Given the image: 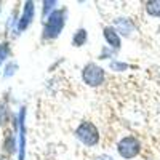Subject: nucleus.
I'll return each mask as SVG.
<instances>
[{"mask_svg": "<svg viewBox=\"0 0 160 160\" xmlns=\"http://www.w3.org/2000/svg\"><path fill=\"white\" fill-rule=\"evenodd\" d=\"M66 21H68V8L66 7H61L56 11H53L48 16V19L43 21L42 38L47 40V42L56 40L66 28Z\"/></svg>", "mask_w": 160, "mask_h": 160, "instance_id": "1", "label": "nucleus"}, {"mask_svg": "<svg viewBox=\"0 0 160 160\" xmlns=\"http://www.w3.org/2000/svg\"><path fill=\"white\" fill-rule=\"evenodd\" d=\"M74 135L78 139V142L83 144L85 148H96L99 144V139H101L99 128L93 122H90V120H82L77 125Z\"/></svg>", "mask_w": 160, "mask_h": 160, "instance_id": "2", "label": "nucleus"}, {"mask_svg": "<svg viewBox=\"0 0 160 160\" xmlns=\"http://www.w3.org/2000/svg\"><path fill=\"white\" fill-rule=\"evenodd\" d=\"M82 82L90 88H98L106 82V71L96 62H87L82 69Z\"/></svg>", "mask_w": 160, "mask_h": 160, "instance_id": "3", "label": "nucleus"}, {"mask_svg": "<svg viewBox=\"0 0 160 160\" xmlns=\"http://www.w3.org/2000/svg\"><path fill=\"white\" fill-rule=\"evenodd\" d=\"M115 149H117V154L123 160H133L141 154V141L136 136L128 135L118 139Z\"/></svg>", "mask_w": 160, "mask_h": 160, "instance_id": "4", "label": "nucleus"}, {"mask_svg": "<svg viewBox=\"0 0 160 160\" xmlns=\"http://www.w3.org/2000/svg\"><path fill=\"white\" fill-rule=\"evenodd\" d=\"M34 18H35V3L32 0H28V2L22 3L21 16L16 19V32L22 34L24 31H28L31 24L34 22Z\"/></svg>", "mask_w": 160, "mask_h": 160, "instance_id": "5", "label": "nucleus"}, {"mask_svg": "<svg viewBox=\"0 0 160 160\" xmlns=\"http://www.w3.org/2000/svg\"><path fill=\"white\" fill-rule=\"evenodd\" d=\"M18 122V160H24L26 157V108L19 109L16 117Z\"/></svg>", "mask_w": 160, "mask_h": 160, "instance_id": "6", "label": "nucleus"}, {"mask_svg": "<svg viewBox=\"0 0 160 160\" xmlns=\"http://www.w3.org/2000/svg\"><path fill=\"white\" fill-rule=\"evenodd\" d=\"M102 37L106 40V47H109L115 53L122 50V37L115 31L114 26H104L102 28Z\"/></svg>", "mask_w": 160, "mask_h": 160, "instance_id": "7", "label": "nucleus"}, {"mask_svg": "<svg viewBox=\"0 0 160 160\" xmlns=\"http://www.w3.org/2000/svg\"><path fill=\"white\" fill-rule=\"evenodd\" d=\"M114 28L122 37H130L133 34V31H135V22H133L130 18L122 16V18H117L114 21Z\"/></svg>", "mask_w": 160, "mask_h": 160, "instance_id": "8", "label": "nucleus"}, {"mask_svg": "<svg viewBox=\"0 0 160 160\" xmlns=\"http://www.w3.org/2000/svg\"><path fill=\"white\" fill-rule=\"evenodd\" d=\"M87 42H88V31L85 28H78L72 35V47H75V48L85 47Z\"/></svg>", "mask_w": 160, "mask_h": 160, "instance_id": "9", "label": "nucleus"}, {"mask_svg": "<svg viewBox=\"0 0 160 160\" xmlns=\"http://www.w3.org/2000/svg\"><path fill=\"white\" fill-rule=\"evenodd\" d=\"M18 151V141H16V136L13 135V131H8L5 135V139H3V152L7 154H15Z\"/></svg>", "mask_w": 160, "mask_h": 160, "instance_id": "10", "label": "nucleus"}, {"mask_svg": "<svg viewBox=\"0 0 160 160\" xmlns=\"http://www.w3.org/2000/svg\"><path fill=\"white\" fill-rule=\"evenodd\" d=\"M146 13L152 18H160V0H149L144 3Z\"/></svg>", "mask_w": 160, "mask_h": 160, "instance_id": "11", "label": "nucleus"}, {"mask_svg": "<svg viewBox=\"0 0 160 160\" xmlns=\"http://www.w3.org/2000/svg\"><path fill=\"white\" fill-rule=\"evenodd\" d=\"M56 7H58V2H56V0H45V2L42 3V19L47 21L51 13L58 10Z\"/></svg>", "mask_w": 160, "mask_h": 160, "instance_id": "12", "label": "nucleus"}, {"mask_svg": "<svg viewBox=\"0 0 160 160\" xmlns=\"http://www.w3.org/2000/svg\"><path fill=\"white\" fill-rule=\"evenodd\" d=\"M11 55V48H10V43L8 42H2L0 43V68L8 62V58Z\"/></svg>", "mask_w": 160, "mask_h": 160, "instance_id": "13", "label": "nucleus"}, {"mask_svg": "<svg viewBox=\"0 0 160 160\" xmlns=\"http://www.w3.org/2000/svg\"><path fill=\"white\" fill-rule=\"evenodd\" d=\"M8 120H10V109L3 101H0V127H7Z\"/></svg>", "mask_w": 160, "mask_h": 160, "instance_id": "14", "label": "nucleus"}, {"mask_svg": "<svg viewBox=\"0 0 160 160\" xmlns=\"http://www.w3.org/2000/svg\"><path fill=\"white\" fill-rule=\"evenodd\" d=\"M128 68H130L128 62L118 61V59H112V61L109 62V69L114 71V72H125V71H128Z\"/></svg>", "mask_w": 160, "mask_h": 160, "instance_id": "15", "label": "nucleus"}, {"mask_svg": "<svg viewBox=\"0 0 160 160\" xmlns=\"http://www.w3.org/2000/svg\"><path fill=\"white\" fill-rule=\"evenodd\" d=\"M18 71V62L16 61H8L5 64V69H3V78H10L16 74Z\"/></svg>", "mask_w": 160, "mask_h": 160, "instance_id": "16", "label": "nucleus"}, {"mask_svg": "<svg viewBox=\"0 0 160 160\" xmlns=\"http://www.w3.org/2000/svg\"><path fill=\"white\" fill-rule=\"evenodd\" d=\"M95 160H115V158L112 155H109V154H99V155H96Z\"/></svg>", "mask_w": 160, "mask_h": 160, "instance_id": "17", "label": "nucleus"}, {"mask_svg": "<svg viewBox=\"0 0 160 160\" xmlns=\"http://www.w3.org/2000/svg\"><path fill=\"white\" fill-rule=\"evenodd\" d=\"M0 11H2V2H0Z\"/></svg>", "mask_w": 160, "mask_h": 160, "instance_id": "18", "label": "nucleus"}, {"mask_svg": "<svg viewBox=\"0 0 160 160\" xmlns=\"http://www.w3.org/2000/svg\"><path fill=\"white\" fill-rule=\"evenodd\" d=\"M0 160H8V158H0Z\"/></svg>", "mask_w": 160, "mask_h": 160, "instance_id": "19", "label": "nucleus"}]
</instances>
